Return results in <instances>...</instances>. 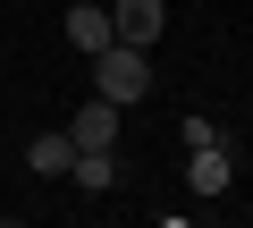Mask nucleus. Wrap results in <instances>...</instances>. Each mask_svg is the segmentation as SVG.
I'll use <instances>...</instances> for the list:
<instances>
[{"mask_svg":"<svg viewBox=\"0 0 253 228\" xmlns=\"http://www.w3.org/2000/svg\"><path fill=\"white\" fill-rule=\"evenodd\" d=\"M93 93L101 101H144L152 93V51H126V43H110V51H93Z\"/></svg>","mask_w":253,"mask_h":228,"instance_id":"1","label":"nucleus"},{"mask_svg":"<svg viewBox=\"0 0 253 228\" xmlns=\"http://www.w3.org/2000/svg\"><path fill=\"white\" fill-rule=\"evenodd\" d=\"M161 26H169V0H110V34H118L126 51H152Z\"/></svg>","mask_w":253,"mask_h":228,"instance_id":"2","label":"nucleus"},{"mask_svg":"<svg viewBox=\"0 0 253 228\" xmlns=\"http://www.w3.org/2000/svg\"><path fill=\"white\" fill-rule=\"evenodd\" d=\"M118 119H126V110L93 93V101L76 110V119H68V144H76V152H118Z\"/></svg>","mask_w":253,"mask_h":228,"instance_id":"3","label":"nucleus"},{"mask_svg":"<svg viewBox=\"0 0 253 228\" xmlns=\"http://www.w3.org/2000/svg\"><path fill=\"white\" fill-rule=\"evenodd\" d=\"M228 178H236L228 136H219V144H203V152H186V186H194V194H228Z\"/></svg>","mask_w":253,"mask_h":228,"instance_id":"4","label":"nucleus"},{"mask_svg":"<svg viewBox=\"0 0 253 228\" xmlns=\"http://www.w3.org/2000/svg\"><path fill=\"white\" fill-rule=\"evenodd\" d=\"M59 34H68V51H84V59L118 43V34H110V9H84V0H76V9L59 17Z\"/></svg>","mask_w":253,"mask_h":228,"instance_id":"5","label":"nucleus"},{"mask_svg":"<svg viewBox=\"0 0 253 228\" xmlns=\"http://www.w3.org/2000/svg\"><path fill=\"white\" fill-rule=\"evenodd\" d=\"M68 161H76L68 127H51V136H34V144H26V169H34V178H68Z\"/></svg>","mask_w":253,"mask_h":228,"instance_id":"6","label":"nucleus"},{"mask_svg":"<svg viewBox=\"0 0 253 228\" xmlns=\"http://www.w3.org/2000/svg\"><path fill=\"white\" fill-rule=\"evenodd\" d=\"M68 178H76L84 194H110V186H118V152H76V161H68Z\"/></svg>","mask_w":253,"mask_h":228,"instance_id":"7","label":"nucleus"},{"mask_svg":"<svg viewBox=\"0 0 253 228\" xmlns=\"http://www.w3.org/2000/svg\"><path fill=\"white\" fill-rule=\"evenodd\" d=\"M177 144H186V152H203V144H219V127L203 119V110H186V119H177Z\"/></svg>","mask_w":253,"mask_h":228,"instance_id":"8","label":"nucleus"},{"mask_svg":"<svg viewBox=\"0 0 253 228\" xmlns=\"http://www.w3.org/2000/svg\"><path fill=\"white\" fill-rule=\"evenodd\" d=\"M0 228H26V220H0Z\"/></svg>","mask_w":253,"mask_h":228,"instance_id":"9","label":"nucleus"}]
</instances>
